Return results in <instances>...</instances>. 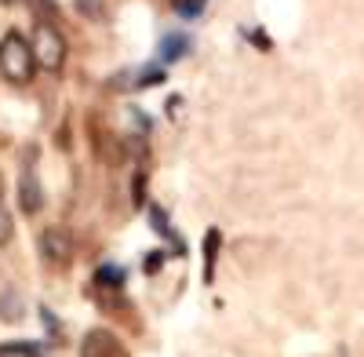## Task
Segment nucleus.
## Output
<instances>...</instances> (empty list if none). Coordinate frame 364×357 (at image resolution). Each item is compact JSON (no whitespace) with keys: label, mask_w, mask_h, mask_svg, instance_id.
<instances>
[{"label":"nucleus","mask_w":364,"mask_h":357,"mask_svg":"<svg viewBox=\"0 0 364 357\" xmlns=\"http://www.w3.org/2000/svg\"><path fill=\"white\" fill-rule=\"evenodd\" d=\"M0 73L11 84H29L37 73V51H33V44H26L22 33H15V29L0 37Z\"/></svg>","instance_id":"1"},{"label":"nucleus","mask_w":364,"mask_h":357,"mask_svg":"<svg viewBox=\"0 0 364 357\" xmlns=\"http://www.w3.org/2000/svg\"><path fill=\"white\" fill-rule=\"evenodd\" d=\"M33 51H37V66L48 73H58L66 63V41L55 29V22H37L33 29Z\"/></svg>","instance_id":"2"},{"label":"nucleus","mask_w":364,"mask_h":357,"mask_svg":"<svg viewBox=\"0 0 364 357\" xmlns=\"http://www.w3.org/2000/svg\"><path fill=\"white\" fill-rule=\"evenodd\" d=\"M41 255H44V262H51V266H70V259H73L70 237L58 230V226H48V230L41 233Z\"/></svg>","instance_id":"3"},{"label":"nucleus","mask_w":364,"mask_h":357,"mask_svg":"<svg viewBox=\"0 0 364 357\" xmlns=\"http://www.w3.org/2000/svg\"><path fill=\"white\" fill-rule=\"evenodd\" d=\"M80 357H124V346L109 329H91L80 339Z\"/></svg>","instance_id":"4"},{"label":"nucleus","mask_w":364,"mask_h":357,"mask_svg":"<svg viewBox=\"0 0 364 357\" xmlns=\"http://www.w3.org/2000/svg\"><path fill=\"white\" fill-rule=\"evenodd\" d=\"M18 204H22V212H29V215H37L44 208V190H41V183L33 178L29 168L18 175Z\"/></svg>","instance_id":"5"},{"label":"nucleus","mask_w":364,"mask_h":357,"mask_svg":"<svg viewBox=\"0 0 364 357\" xmlns=\"http://www.w3.org/2000/svg\"><path fill=\"white\" fill-rule=\"evenodd\" d=\"M0 321H22V295L0 292Z\"/></svg>","instance_id":"6"},{"label":"nucleus","mask_w":364,"mask_h":357,"mask_svg":"<svg viewBox=\"0 0 364 357\" xmlns=\"http://www.w3.org/2000/svg\"><path fill=\"white\" fill-rule=\"evenodd\" d=\"M219 245H223V233L219 230H208V237H204V277L208 281H211V266H215Z\"/></svg>","instance_id":"7"},{"label":"nucleus","mask_w":364,"mask_h":357,"mask_svg":"<svg viewBox=\"0 0 364 357\" xmlns=\"http://www.w3.org/2000/svg\"><path fill=\"white\" fill-rule=\"evenodd\" d=\"M95 284L120 288V284H124V270H120V266H99V270H95Z\"/></svg>","instance_id":"8"},{"label":"nucleus","mask_w":364,"mask_h":357,"mask_svg":"<svg viewBox=\"0 0 364 357\" xmlns=\"http://www.w3.org/2000/svg\"><path fill=\"white\" fill-rule=\"evenodd\" d=\"M26 4H29V11H33L41 22H55L58 18V4H55V0H26Z\"/></svg>","instance_id":"9"},{"label":"nucleus","mask_w":364,"mask_h":357,"mask_svg":"<svg viewBox=\"0 0 364 357\" xmlns=\"http://www.w3.org/2000/svg\"><path fill=\"white\" fill-rule=\"evenodd\" d=\"M77 11L84 15V18H106V4H102V0H77Z\"/></svg>","instance_id":"10"},{"label":"nucleus","mask_w":364,"mask_h":357,"mask_svg":"<svg viewBox=\"0 0 364 357\" xmlns=\"http://www.w3.org/2000/svg\"><path fill=\"white\" fill-rule=\"evenodd\" d=\"M15 237V223H11V215L4 212V208H0V245H8Z\"/></svg>","instance_id":"11"},{"label":"nucleus","mask_w":364,"mask_h":357,"mask_svg":"<svg viewBox=\"0 0 364 357\" xmlns=\"http://www.w3.org/2000/svg\"><path fill=\"white\" fill-rule=\"evenodd\" d=\"M182 51H186V41H182V37H168L164 41V58H178Z\"/></svg>","instance_id":"12"},{"label":"nucleus","mask_w":364,"mask_h":357,"mask_svg":"<svg viewBox=\"0 0 364 357\" xmlns=\"http://www.w3.org/2000/svg\"><path fill=\"white\" fill-rule=\"evenodd\" d=\"M0 357H41V353H33L29 346H4V350H0Z\"/></svg>","instance_id":"13"},{"label":"nucleus","mask_w":364,"mask_h":357,"mask_svg":"<svg viewBox=\"0 0 364 357\" xmlns=\"http://www.w3.org/2000/svg\"><path fill=\"white\" fill-rule=\"evenodd\" d=\"M171 4H175L182 15H193V11H200V0H171Z\"/></svg>","instance_id":"14"},{"label":"nucleus","mask_w":364,"mask_h":357,"mask_svg":"<svg viewBox=\"0 0 364 357\" xmlns=\"http://www.w3.org/2000/svg\"><path fill=\"white\" fill-rule=\"evenodd\" d=\"M161 80H164V70H146V77L139 84H161Z\"/></svg>","instance_id":"15"},{"label":"nucleus","mask_w":364,"mask_h":357,"mask_svg":"<svg viewBox=\"0 0 364 357\" xmlns=\"http://www.w3.org/2000/svg\"><path fill=\"white\" fill-rule=\"evenodd\" d=\"M4 193H8V183H4V175H0V201H4Z\"/></svg>","instance_id":"16"},{"label":"nucleus","mask_w":364,"mask_h":357,"mask_svg":"<svg viewBox=\"0 0 364 357\" xmlns=\"http://www.w3.org/2000/svg\"><path fill=\"white\" fill-rule=\"evenodd\" d=\"M4 4H8V0H4Z\"/></svg>","instance_id":"17"}]
</instances>
